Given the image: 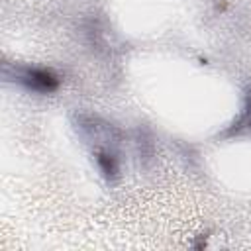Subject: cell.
Listing matches in <instances>:
<instances>
[{
	"label": "cell",
	"instance_id": "1",
	"mask_svg": "<svg viewBox=\"0 0 251 251\" xmlns=\"http://www.w3.org/2000/svg\"><path fill=\"white\" fill-rule=\"evenodd\" d=\"M14 82L22 84L25 90L29 92H37V94H49L55 92L59 88V76L51 71V69H41V67H20L16 65L14 75H12Z\"/></svg>",
	"mask_w": 251,
	"mask_h": 251
}]
</instances>
